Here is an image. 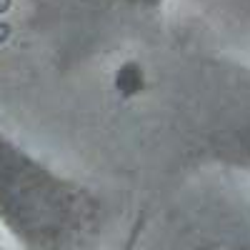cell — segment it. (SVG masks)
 Masks as SVG:
<instances>
[{
    "label": "cell",
    "mask_w": 250,
    "mask_h": 250,
    "mask_svg": "<svg viewBox=\"0 0 250 250\" xmlns=\"http://www.w3.org/2000/svg\"><path fill=\"white\" fill-rule=\"evenodd\" d=\"M0 220L23 250H103L110 205L88 183L0 140Z\"/></svg>",
    "instance_id": "1"
},
{
    "label": "cell",
    "mask_w": 250,
    "mask_h": 250,
    "mask_svg": "<svg viewBox=\"0 0 250 250\" xmlns=\"http://www.w3.org/2000/svg\"><path fill=\"white\" fill-rule=\"evenodd\" d=\"M183 138L190 165L250 185V60L220 55L200 70Z\"/></svg>",
    "instance_id": "2"
},
{
    "label": "cell",
    "mask_w": 250,
    "mask_h": 250,
    "mask_svg": "<svg viewBox=\"0 0 250 250\" xmlns=\"http://www.w3.org/2000/svg\"><path fill=\"white\" fill-rule=\"evenodd\" d=\"M190 193L163 218L160 230L145 225L140 250H250V185L220 178Z\"/></svg>",
    "instance_id": "3"
},
{
    "label": "cell",
    "mask_w": 250,
    "mask_h": 250,
    "mask_svg": "<svg viewBox=\"0 0 250 250\" xmlns=\"http://www.w3.org/2000/svg\"><path fill=\"white\" fill-rule=\"evenodd\" d=\"M185 20L220 55L250 60V0H185Z\"/></svg>",
    "instance_id": "4"
},
{
    "label": "cell",
    "mask_w": 250,
    "mask_h": 250,
    "mask_svg": "<svg viewBox=\"0 0 250 250\" xmlns=\"http://www.w3.org/2000/svg\"><path fill=\"white\" fill-rule=\"evenodd\" d=\"M145 225H148V210H140L130 225L128 230H125V235L120 238V243L115 245V250H140V238L145 233Z\"/></svg>",
    "instance_id": "5"
},
{
    "label": "cell",
    "mask_w": 250,
    "mask_h": 250,
    "mask_svg": "<svg viewBox=\"0 0 250 250\" xmlns=\"http://www.w3.org/2000/svg\"><path fill=\"white\" fill-rule=\"evenodd\" d=\"M108 3H115V5H123V8H133V10L153 13V10H160L168 0H108Z\"/></svg>",
    "instance_id": "6"
}]
</instances>
